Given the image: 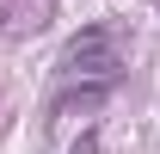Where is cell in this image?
I'll list each match as a JSON object with an SVG mask.
<instances>
[{"mask_svg": "<svg viewBox=\"0 0 160 154\" xmlns=\"http://www.w3.org/2000/svg\"><path fill=\"white\" fill-rule=\"evenodd\" d=\"M68 154H99V130H80V142H74Z\"/></svg>", "mask_w": 160, "mask_h": 154, "instance_id": "7a4b0ae2", "label": "cell"}, {"mask_svg": "<svg viewBox=\"0 0 160 154\" xmlns=\"http://www.w3.org/2000/svg\"><path fill=\"white\" fill-rule=\"evenodd\" d=\"M123 74V49L111 25H86L80 37H68L62 49V80H117Z\"/></svg>", "mask_w": 160, "mask_h": 154, "instance_id": "6da1fadb", "label": "cell"}]
</instances>
